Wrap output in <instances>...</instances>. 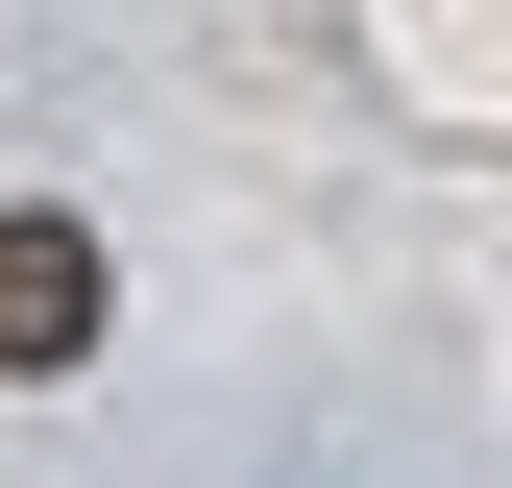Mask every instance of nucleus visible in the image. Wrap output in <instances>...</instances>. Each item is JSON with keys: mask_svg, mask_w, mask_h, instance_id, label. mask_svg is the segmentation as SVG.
Instances as JSON below:
<instances>
[{"mask_svg": "<svg viewBox=\"0 0 512 488\" xmlns=\"http://www.w3.org/2000/svg\"><path fill=\"white\" fill-rule=\"evenodd\" d=\"M0 366H25V391H49V366H98V220H74V196L0 220Z\"/></svg>", "mask_w": 512, "mask_h": 488, "instance_id": "obj_1", "label": "nucleus"}]
</instances>
